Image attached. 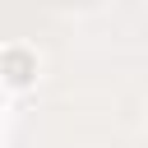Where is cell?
Here are the masks:
<instances>
[{"label":"cell","instance_id":"1","mask_svg":"<svg viewBox=\"0 0 148 148\" xmlns=\"http://www.w3.org/2000/svg\"><path fill=\"white\" fill-rule=\"evenodd\" d=\"M9 69H14V79H28V56L14 51V56H9Z\"/></svg>","mask_w":148,"mask_h":148}]
</instances>
